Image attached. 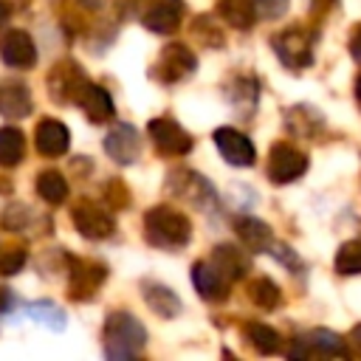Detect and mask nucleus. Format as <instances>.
Segmentation results:
<instances>
[{"label":"nucleus","mask_w":361,"mask_h":361,"mask_svg":"<svg viewBox=\"0 0 361 361\" xmlns=\"http://www.w3.org/2000/svg\"><path fill=\"white\" fill-rule=\"evenodd\" d=\"M147 347V327L133 313H110L104 319V355L110 361H130Z\"/></svg>","instance_id":"obj_1"},{"label":"nucleus","mask_w":361,"mask_h":361,"mask_svg":"<svg viewBox=\"0 0 361 361\" xmlns=\"http://www.w3.org/2000/svg\"><path fill=\"white\" fill-rule=\"evenodd\" d=\"M144 237L158 248H183L192 240V223L183 212L161 203L144 214Z\"/></svg>","instance_id":"obj_2"},{"label":"nucleus","mask_w":361,"mask_h":361,"mask_svg":"<svg viewBox=\"0 0 361 361\" xmlns=\"http://www.w3.org/2000/svg\"><path fill=\"white\" fill-rule=\"evenodd\" d=\"M166 186L175 197H183L189 200L195 209L200 212H212L217 206V192L214 186L200 175V172H192V169H172L166 175Z\"/></svg>","instance_id":"obj_3"},{"label":"nucleus","mask_w":361,"mask_h":361,"mask_svg":"<svg viewBox=\"0 0 361 361\" xmlns=\"http://www.w3.org/2000/svg\"><path fill=\"white\" fill-rule=\"evenodd\" d=\"M313 39L316 37L307 28L293 25V28H285V31L274 34L271 42H274V54L279 56V62L285 68L302 71V68H307L313 62Z\"/></svg>","instance_id":"obj_4"},{"label":"nucleus","mask_w":361,"mask_h":361,"mask_svg":"<svg viewBox=\"0 0 361 361\" xmlns=\"http://www.w3.org/2000/svg\"><path fill=\"white\" fill-rule=\"evenodd\" d=\"M71 220H73V228L87 240H104L116 231L110 212L93 200H79L71 212Z\"/></svg>","instance_id":"obj_5"},{"label":"nucleus","mask_w":361,"mask_h":361,"mask_svg":"<svg viewBox=\"0 0 361 361\" xmlns=\"http://www.w3.org/2000/svg\"><path fill=\"white\" fill-rule=\"evenodd\" d=\"M307 172V155L293 144H274L268 155V178L274 183H290Z\"/></svg>","instance_id":"obj_6"},{"label":"nucleus","mask_w":361,"mask_h":361,"mask_svg":"<svg viewBox=\"0 0 361 361\" xmlns=\"http://www.w3.org/2000/svg\"><path fill=\"white\" fill-rule=\"evenodd\" d=\"M212 138H214L217 152H220V158L226 164H231V166H251L257 161V149H254L251 138L243 135L240 130H234V127H217L212 133Z\"/></svg>","instance_id":"obj_7"},{"label":"nucleus","mask_w":361,"mask_h":361,"mask_svg":"<svg viewBox=\"0 0 361 361\" xmlns=\"http://www.w3.org/2000/svg\"><path fill=\"white\" fill-rule=\"evenodd\" d=\"M104 279H107V268L102 262L71 259V285H68V293L76 302L93 299V293L104 285Z\"/></svg>","instance_id":"obj_8"},{"label":"nucleus","mask_w":361,"mask_h":361,"mask_svg":"<svg viewBox=\"0 0 361 361\" xmlns=\"http://www.w3.org/2000/svg\"><path fill=\"white\" fill-rule=\"evenodd\" d=\"M147 133L152 138V144L164 152V155H186L192 149V135L172 118H152L147 124Z\"/></svg>","instance_id":"obj_9"},{"label":"nucleus","mask_w":361,"mask_h":361,"mask_svg":"<svg viewBox=\"0 0 361 361\" xmlns=\"http://www.w3.org/2000/svg\"><path fill=\"white\" fill-rule=\"evenodd\" d=\"M195 68H197V56L192 54V48L183 42H172V45H164L155 73L164 82H178V79H186L189 73H195Z\"/></svg>","instance_id":"obj_10"},{"label":"nucleus","mask_w":361,"mask_h":361,"mask_svg":"<svg viewBox=\"0 0 361 361\" xmlns=\"http://www.w3.org/2000/svg\"><path fill=\"white\" fill-rule=\"evenodd\" d=\"M104 152L116 161V164H133L138 155H141V135L133 124H113L110 133L104 135Z\"/></svg>","instance_id":"obj_11"},{"label":"nucleus","mask_w":361,"mask_h":361,"mask_svg":"<svg viewBox=\"0 0 361 361\" xmlns=\"http://www.w3.org/2000/svg\"><path fill=\"white\" fill-rule=\"evenodd\" d=\"M0 59H3L8 68H20V71L31 68V65L37 62V45H34L31 34L23 31V28L6 31L3 39H0Z\"/></svg>","instance_id":"obj_12"},{"label":"nucleus","mask_w":361,"mask_h":361,"mask_svg":"<svg viewBox=\"0 0 361 361\" xmlns=\"http://www.w3.org/2000/svg\"><path fill=\"white\" fill-rule=\"evenodd\" d=\"M73 102H76V104L85 110V116H87L90 121H96V124L110 121V118H113V113H116V104H113L110 93H107L104 87H99V85L87 82V79L79 85L76 99H73Z\"/></svg>","instance_id":"obj_13"},{"label":"nucleus","mask_w":361,"mask_h":361,"mask_svg":"<svg viewBox=\"0 0 361 361\" xmlns=\"http://www.w3.org/2000/svg\"><path fill=\"white\" fill-rule=\"evenodd\" d=\"M192 285L200 293V299H206V302H226L228 299V279L209 259H200L192 265Z\"/></svg>","instance_id":"obj_14"},{"label":"nucleus","mask_w":361,"mask_h":361,"mask_svg":"<svg viewBox=\"0 0 361 361\" xmlns=\"http://www.w3.org/2000/svg\"><path fill=\"white\" fill-rule=\"evenodd\" d=\"M183 20V3L180 0H158L144 14V28L152 34H175Z\"/></svg>","instance_id":"obj_15"},{"label":"nucleus","mask_w":361,"mask_h":361,"mask_svg":"<svg viewBox=\"0 0 361 361\" xmlns=\"http://www.w3.org/2000/svg\"><path fill=\"white\" fill-rule=\"evenodd\" d=\"M34 144H37V149H39L42 155L56 158V155L68 152V147H71V133H68V127H65L62 121H56V118H42V121L37 124Z\"/></svg>","instance_id":"obj_16"},{"label":"nucleus","mask_w":361,"mask_h":361,"mask_svg":"<svg viewBox=\"0 0 361 361\" xmlns=\"http://www.w3.org/2000/svg\"><path fill=\"white\" fill-rule=\"evenodd\" d=\"M285 127L296 138H316L324 130V118L313 104H293L285 113Z\"/></svg>","instance_id":"obj_17"},{"label":"nucleus","mask_w":361,"mask_h":361,"mask_svg":"<svg viewBox=\"0 0 361 361\" xmlns=\"http://www.w3.org/2000/svg\"><path fill=\"white\" fill-rule=\"evenodd\" d=\"M226 99L234 110H240L248 118L257 110V102H259V82L254 76H237L226 85Z\"/></svg>","instance_id":"obj_18"},{"label":"nucleus","mask_w":361,"mask_h":361,"mask_svg":"<svg viewBox=\"0 0 361 361\" xmlns=\"http://www.w3.org/2000/svg\"><path fill=\"white\" fill-rule=\"evenodd\" d=\"M141 290H144L147 307H149L155 316H161V319H175V316L180 313V307H183L180 299H178V293H175L172 288L161 285V282H144Z\"/></svg>","instance_id":"obj_19"},{"label":"nucleus","mask_w":361,"mask_h":361,"mask_svg":"<svg viewBox=\"0 0 361 361\" xmlns=\"http://www.w3.org/2000/svg\"><path fill=\"white\" fill-rule=\"evenodd\" d=\"M34 110V99L23 82H3L0 85V113L6 118H25Z\"/></svg>","instance_id":"obj_20"},{"label":"nucleus","mask_w":361,"mask_h":361,"mask_svg":"<svg viewBox=\"0 0 361 361\" xmlns=\"http://www.w3.org/2000/svg\"><path fill=\"white\" fill-rule=\"evenodd\" d=\"M234 234L240 237V243L251 251H265L274 243L271 226L262 223L259 217H237L234 220Z\"/></svg>","instance_id":"obj_21"},{"label":"nucleus","mask_w":361,"mask_h":361,"mask_svg":"<svg viewBox=\"0 0 361 361\" xmlns=\"http://www.w3.org/2000/svg\"><path fill=\"white\" fill-rule=\"evenodd\" d=\"M228 282L231 279H240V276H245L248 271H251V259L240 251V248H234V245H217L214 251H212V259H209Z\"/></svg>","instance_id":"obj_22"},{"label":"nucleus","mask_w":361,"mask_h":361,"mask_svg":"<svg viewBox=\"0 0 361 361\" xmlns=\"http://www.w3.org/2000/svg\"><path fill=\"white\" fill-rule=\"evenodd\" d=\"M85 82V76L71 65V62H62V65H56L54 71H51V76H48V85H51V99H56V102H73L76 99V90H79V85Z\"/></svg>","instance_id":"obj_23"},{"label":"nucleus","mask_w":361,"mask_h":361,"mask_svg":"<svg viewBox=\"0 0 361 361\" xmlns=\"http://www.w3.org/2000/svg\"><path fill=\"white\" fill-rule=\"evenodd\" d=\"M245 338H248V344H251L259 355H274V353H279V347H282L279 333H276L274 327H268L265 322H248V324H245Z\"/></svg>","instance_id":"obj_24"},{"label":"nucleus","mask_w":361,"mask_h":361,"mask_svg":"<svg viewBox=\"0 0 361 361\" xmlns=\"http://www.w3.org/2000/svg\"><path fill=\"white\" fill-rule=\"evenodd\" d=\"M217 11L231 28H240V31H248L257 20V11H254L251 0H220Z\"/></svg>","instance_id":"obj_25"},{"label":"nucleus","mask_w":361,"mask_h":361,"mask_svg":"<svg viewBox=\"0 0 361 361\" xmlns=\"http://www.w3.org/2000/svg\"><path fill=\"white\" fill-rule=\"evenodd\" d=\"M305 344H307V350H313V353H319V355H333V358L350 355L344 338H341L338 333H333V330H324V327H316V330L307 336Z\"/></svg>","instance_id":"obj_26"},{"label":"nucleus","mask_w":361,"mask_h":361,"mask_svg":"<svg viewBox=\"0 0 361 361\" xmlns=\"http://www.w3.org/2000/svg\"><path fill=\"white\" fill-rule=\"evenodd\" d=\"M25 158V138L17 127H0V166H17Z\"/></svg>","instance_id":"obj_27"},{"label":"nucleus","mask_w":361,"mask_h":361,"mask_svg":"<svg viewBox=\"0 0 361 361\" xmlns=\"http://www.w3.org/2000/svg\"><path fill=\"white\" fill-rule=\"evenodd\" d=\"M37 195H39L45 203L56 206V203H62V200L68 197V180H65L56 169H45V172L37 175Z\"/></svg>","instance_id":"obj_28"},{"label":"nucleus","mask_w":361,"mask_h":361,"mask_svg":"<svg viewBox=\"0 0 361 361\" xmlns=\"http://www.w3.org/2000/svg\"><path fill=\"white\" fill-rule=\"evenodd\" d=\"M248 299H251L259 310H274V307L279 305V299H282V290L276 288L274 279H268V276H257V279L248 285Z\"/></svg>","instance_id":"obj_29"},{"label":"nucleus","mask_w":361,"mask_h":361,"mask_svg":"<svg viewBox=\"0 0 361 361\" xmlns=\"http://www.w3.org/2000/svg\"><path fill=\"white\" fill-rule=\"evenodd\" d=\"M28 316L39 324H45L48 330H65V310L56 307L54 302H34L28 305Z\"/></svg>","instance_id":"obj_30"},{"label":"nucleus","mask_w":361,"mask_h":361,"mask_svg":"<svg viewBox=\"0 0 361 361\" xmlns=\"http://www.w3.org/2000/svg\"><path fill=\"white\" fill-rule=\"evenodd\" d=\"M336 271L341 276H355L361 274V240H350L338 248L336 254Z\"/></svg>","instance_id":"obj_31"},{"label":"nucleus","mask_w":361,"mask_h":361,"mask_svg":"<svg viewBox=\"0 0 361 361\" xmlns=\"http://www.w3.org/2000/svg\"><path fill=\"white\" fill-rule=\"evenodd\" d=\"M25 262H28L25 248H20V245H0V274L3 276L20 274L25 268Z\"/></svg>","instance_id":"obj_32"},{"label":"nucleus","mask_w":361,"mask_h":361,"mask_svg":"<svg viewBox=\"0 0 361 361\" xmlns=\"http://www.w3.org/2000/svg\"><path fill=\"white\" fill-rule=\"evenodd\" d=\"M28 220H31V212H28L25 206H20V203H8L6 212H3V226H6V228L20 231V228L28 226Z\"/></svg>","instance_id":"obj_33"},{"label":"nucleus","mask_w":361,"mask_h":361,"mask_svg":"<svg viewBox=\"0 0 361 361\" xmlns=\"http://www.w3.org/2000/svg\"><path fill=\"white\" fill-rule=\"evenodd\" d=\"M104 200H107L110 206H116V209H127V206H130V192H127V186H124L118 178H113V180L107 183V189H104Z\"/></svg>","instance_id":"obj_34"},{"label":"nucleus","mask_w":361,"mask_h":361,"mask_svg":"<svg viewBox=\"0 0 361 361\" xmlns=\"http://www.w3.org/2000/svg\"><path fill=\"white\" fill-rule=\"evenodd\" d=\"M251 3H254V11L265 20H279L288 11V0H251Z\"/></svg>","instance_id":"obj_35"},{"label":"nucleus","mask_w":361,"mask_h":361,"mask_svg":"<svg viewBox=\"0 0 361 361\" xmlns=\"http://www.w3.org/2000/svg\"><path fill=\"white\" fill-rule=\"evenodd\" d=\"M265 254H271L276 262H282V265H288L290 271H299L302 268V259L293 254V248H288V245H276V243H271L268 248H265Z\"/></svg>","instance_id":"obj_36"},{"label":"nucleus","mask_w":361,"mask_h":361,"mask_svg":"<svg viewBox=\"0 0 361 361\" xmlns=\"http://www.w3.org/2000/svg\"><path fill=\"white\" fill-rule=\"evenodd\" d=\"M350 54L361 62V28H358V31L353 34V39H350Z\"/></svg>","instance_id":"obj_37"},{"label":"nucleus","mask_w":361,"mask_h":361,"mask_svg":"<svg viewBox=\"0 0 361 361\" xmlns=\"http://www.w3.org/2000/svg\"><path fill=\"white\" fill-rule=\"evenodd\" d=\"M350 347L361 355V324H355V327H353V333H350Z\"/></svg>","instance_id":"obj_38"},{"label":"nucleus","mask_w":361,"mask_h":361,"mask_svg":"<svg viewBox=\"0 0 361 361\" xmlns=\"http://www.w3.org/2000/svg\"><path fill=\"white\" fill-rule=\"evenodd\" d=\"M11 307V293L6 288H0V313H6Z\"/></svg>","instance_id":"obj_39"},{"label":"nucleus","mask_w":361,"mask_h":361,"mask_svg":"<svg viewBox=\"0 0 361 361\" xmlns=\"http://www.w3.org/2000/svg\"><path fill=\"white\" fill-rule=\"evenodd\" d=\"M324 6H327V8H333V6H336V0H316V3H313V14H316V17H319V14H322V8H324Z\"/></svg>","instance_id":"obj_40"},{"label":"nucleus","mask_w":361,"mask_h":361,"mask_svg":"<svg viewBox=\"0 0 361 361\" xmlns=\"http://www.w3.org/2000/svg\"><path fill=\"white\" fill-rule=\"evenodd\" d=\"M8 17H11V8H8V6H6V3L0 0V28H3L6 23H8Z\"/></svg>","instance_id":"obj_41"},{"label":"nucleus","mask_w":361,"mask_h":361,"mask_svg":"<svg viewBox=\"0 0 361 361\" xmlns=\"http://www.w3.org/2000/svg\"><path fill=\"white\" fill-rule=\"evenodd\" d=\"M355 99L361 102V73H358V79H355Z\"/></svg>","instance_id":"obj_42"}]
</instances>
